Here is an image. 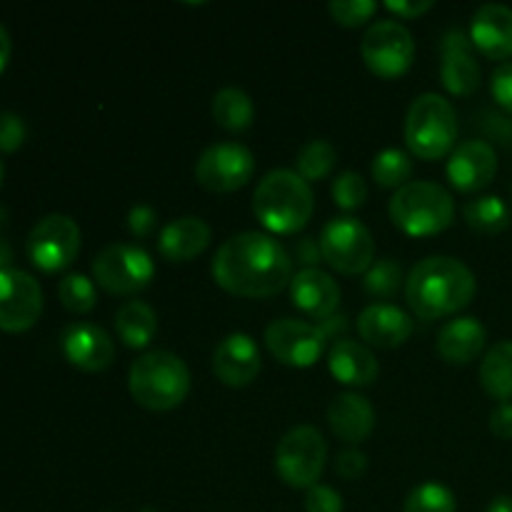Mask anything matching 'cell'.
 Instances as JSON below:
<instances>
[{
  "label": "cell",
  "instance_id": "cell-1",
  "mask_svg": "<svg viewBox=\"0 0 512 512\" xmlns=\"http://www.w3.org/2000/svg\"><path fill=\"white\" fill-rule=\"evenodd\" d=\"M210 270L225 293L265 300L288 288L293 280V258L273 235L245 230L220 245Z\"/></svg>",
  "mask_w": 512,
  "mask_h": 512
},
{
  "label": "cell",
  "instance_id": "cell-2",
  "mask_svg": "<svg viewBox=\"0 0 512 512\" xmlns=\"http://www.w3.org/2000/svg\"><path fill=\"white\" fill-rule=\"evenodd\" d=\"M478 290L473 270L458 258L433 255L405 278V300L420 320H440L468 308Z\"/></svg>",
  "mask_w": 512,
  "mask_h": 512
},
{
  "label": "cell",
  "instance_id": "cell-3",
  "mask_svg": "<svg viewBox=\"0 0 512 512\" xmlns=\"http://www.w3.org/2000/svg\"><path fill=\"white\" fill-rule=\"evenodd\" d=\"M315 198L310 183L295 170H273L258 183L253 195V213L265 230L275 235H293L313 218Z\"/></svg>",
  "mask_w": 512,
  "mask_h": 512
},
{
  "label": "cell",
  "instance_id": "cell-4",
  "mask_svg": "<svg viewBox=\"0 0 512 512\" xmlns=\"http://www.w3.org/2000/svg\"><path fill=\"white\" fill-rule=\"evenodd\" d=\"M130 398L150 413H168L183 405L190 393V370L170 350L140 355L128 373Z\"/></svg>",
  "mask_w": 512,
  "mask_h": 512
},
{
  "label": "cell",
  "instance_id": "cell-5",
  "mask_svg": "<svg viewBox=\"0 0 512 512\" xmlns=\"http://www.w3.org/2000/svg\"><path fill=\"white\" fill-rule=\"evenodd\" d=\"M390 220L413 238H430L448 230L455 220V200L443 185L415 180L395 190L390 200Z\"/></svg>",
  "mask_w": 512,
  "mask_h": 512
},
{
  "label": "cell",
  "instance_id": "cell-6",
  "mask_svg": "<svg viewBox=\"0 0 512 512\" xmlns=\"http://www.w3.org/2000/svg\"><path fill=\"white\" fill-rule=\"evenodd\" d=\"M458 113L438 93H423L405 115V145L420 160H440L455 150Z\"/></svg>",
  "mask_w": 512,
  "mask_h": 512
},
{
  "label": "cell",
  "instance_id": "cell-7",
  "mask_svg": "<svg viewBox=\"0 0 512 512\" xmlns=\"http://www.w3.org/2000/svg\"><path fill=\"white\" fill-rule=\"evenodd\" d=\"M328 460V443L313 425H298L275 448V473L288 488L310 490L318 485Z\"/></svg>",
  "mask_w": 512,
  "mask_h": 512
},
{
  "label": "cell",
  "instance_id": "cell-8",
  "mask_svg": "<svg viewBox=\"0 0 512 512\" xmlns=\"http://www.w3.org/2000/svg\"><path fill=\"white\" fill-rule=\"evenodd\" d=\"M155 263L140 245L115 243L93 260V280L110 295H138L153 283Z\"/></svg>",
  "mask_w": 512,
  "mask_h": 512
},
{
  "label": "cell",
  "instance_id": "cell-9",
  "mask_svg": "<svg viewBox=\"0 0 512 512\" xmlns=\"http://www.w3.org/2000/svg\"><path fill=\"white\" fill-rule=\"evenodd\" d=\"M360 55L375 78H403L415 60L413 33L398 20H378L365 30Z\"/></svg>",
  "mask_w": 512,
  "mask_h": 512
},
{
  "label": "cell",
  "instance_id": "cell-10",
  "mask_svg": "<svg viewBox=\"0 0 512 512\" xmlns=\"http://www.w3.org/2000/svg\"><path fill=\"white\" fill-rule=\"evenodd\" d=\"M320 248H323L325 263L340 275L368 273L375 263V240L370 230L360 220L333 218L320 233Z\"/></svg>",
  "mask_w": 512,
  "mask_h": 512
},
{
  "label": "cell",
  "instance_id": "cell-11",
  "mask_svg": "<svg viewBox=\"0 0 512 512\" xmlns=\"http://www.w3.org/2000/svg\"><path fill=\"white\" fill-rule=\"evenodd\" d=\"M30 263L43 273H58L73 265L80 253V228L70 215L50 213L30 228L28 243Z\"/></svg>",
  "mask_w": 512,
  "mask_h": 512
},
{
  "label": "cell",
  "instance_id": "cell-12",
  "mask_svg": "<svg viewBox=\"0 0 512 512\" xmlns=\"http://www.w3.org/2000/svg\"><path fill=\"white\" fill-rule=\"evenodd\" d=\"M255 173V158L240 143H215L195 163V180L208 193H235Z\"/></svg>",
  "mask_w": 512,
  "mask_h": 512
},
{
  "label": "cell",
  "instance_id": "cell-13",
  "mask_svg": "<svg viewBox=\"0 0 512 512\" xmlns=\"http://www.w3.org/2000/svg\"><path fill=\"white\" fill-rule=\"evenodd\" d=\"M265 345L288 368H313L323 358L328 338L308 320L278 318L265 328Z\"/></svg>",
  "mask_w": 512,
  "mask_h": 512
},
{
  "label": "cell",
  "instance_id": "cell-14",
  "mask_svg": "<svg viewBox=\"0 0 512 512\" xmlns=\"http://www.w3.org/2000/svg\"><path fill=\"white\" fill-rule=\"evenodd\" d=\"M43 315V288L30 273L18 268L0 270V330L25 333Z\"/></svg>",
  "mask_w": 512,
  "mask_h": 512
},
{
  "label": "cell",
  "instance_id": "cell-15",
  "mask_svg": "<svg viewBox=\"0 0 512 512\" xmlns=\"http://www.w3.org/2000/svg\"><path fill=\"white\" fill-rule=\"evenodd\" d=\"M445 173L460 193H480L498 175V153L485 140H465L450 153Z\"/></svg>",
  "mask_w": 512,
  "mask_h": 512
},
{
  "label": "cell",
  "instance_id": "cell-16",
  "mask_svg": "<svg viewBox=\"0 0 512 512\" xmlns=\"http://www.w3.org/2000/svg\"><path fill=\"white\" fill-rule=\"evenodd\" d=\"M60 350L65 360L83 373H100L115 360L113 338L95 323H70L60 335Z\"/></svg>",
  "mask_w": 512,
  "mask_h": 512
},
{
  "label": "cell",
  "instance_id": "cell-17",
  "mask_svg": "<svg viewBox=\"0 0 512 512\" xmlns=\"http://www.w3.org/2000/svg\"><path fill=\"white\" fill-rule=\"evenodd\" d=\"M480 65L475 60V45L463 30H448L443 38L440 83L450 95L468 98L480 88Z\"/></svg>",
  "mask_w": 512,
  "mask_h": 512
},
{
  "label": "cell",
  "instance_id": "cell-18",
  "mask_svg": "<svg viewBox=\"0 0 512 512\" xmlns=\"http://www.w3.org/2000/svg\"><path fill=\"white\" fill-rule=\"evenodd\" d=\"M263 368L260 348L253 335L233 333L215 348L213 373L228 388H248Z\"/></svg>",
  "mask_w": 512,
  "mask_h": 512
},
{
  "label": "cell",
  "instance_id": "cell-19",
  "mask_svg": "<svg viewBox=\"0 0 512 512\" xmlns=\"http://www.w3.org/2000/svg\"><path fill=\"white\" fill-rule=\"evenodd\" d=\"M358 335L365 345L373 348H400L413 335V318L398 305L373 303L360 313Z\"/></svg>",
  "mask_w": 512,
  "mask_h": 512
},
{
  "label": "cell",
  "instance_id": "cell-20",
  "mask_svg": "<svg viewBox=\"0 0 512 512\" xmlns=\"http://www.w3.org/2000/svg\"><path fill=\"white\" fill-rule=\"evenodd\" d=\"M290 300L300 313L313 320H325L338 313L340 285L325 270H298L290 280Z\"/></svg>",
  "mask_w": 512,
  "mask_h": 512
},
{
  "label": "cell",
  "instance_id": "cell-21",
  "mask_svg": "<svg viewBox=\"0 0 512 512\" xmlns=\"http://www.w3.org/2000/svg\"><path fill=\"white\" fill-rule=\"evenodd\" d=\"M470 40L485 58H512V8L488 3L475 10L473 23H470Z\"/></svg>",
  "mask_w": 512,
  "mask_h": 512
},
{
  "label": "cell",
  "instance_id": "cell-22",
  "mask_svg": "<svg viewBox=\"0 0 512 512\" xmlns=\"http://www.w3.org/2000/svg\"><path fill=\"white\" fill-rule=\"evenodd\" d=\"M328 370L338 383L350 385V388H368L380 375V365L373 350L360 340L350 338L330 345Z\"/></svg>",
  "mask_w": 512,
  "mask_h": 512
},
{
  "label": "cell",
  "instance_id": "cell-23",
  "mask_svg": "<svg viewBox=\"0 0 512 512\" xmlns=\"http://www.w3.org/2000/svg\"><path fill=\"white\" fill-rule=\"evenodd\" d=\"M488 343V330L478 318H455L440 328L435 350L448 365H470L483 355Z\"/></svg>",
  "mask_w": 512,
  "mask_h": 512
},
{
  "label": "cell",
  "instance_id": "cell-24",
  "mask_svg": "<svg viewBox=\"0 0 512 512\" xmlns=\"http://www.w3.org/2000/svg\"><path fill=\"white\" fill-rule=\"evenodd\" d=\"M328 425L343 443L360 445L375 430V408L360 393H340L328 408Z\"/></svg>",
  "mask_w": 512,
  "mask_h": 512
},
{
  "label": "cell",
  "instance_id": "cell-25",
  "mask_svg": "<svg viewBox=\"0 0 512 512\" xmlns=\"http://www.w3.org/2000/svg\"><path fill=\"white\" fill-rule=\"evenodd\" d=\"M210 235V225L203 218L185 215L160 230L158 250L170 263H190L208 250Z\"/></svg>",
  "mask_w": 512,
  "mask_h": 512
},
{
  "label": "cell",
  "instance_id": "cell-26",
  "mask_svg": "<svg viewBox=\"0 0 512 512\" xmlns=\"http://www.w3.org/2000/svg\"><path fill=\"white\" fill-rule=\"evenodd\" d=\"M115 330L123 345L133 350H143L158 335V313L143 300H128L115 313Z\"/></svg>",
  "mask_w": 512,
  "mask_h": 512
},
{
  "label": "cell",
  "instance_id": "cell-27",
  "mask_svg": "<svg viewBox=\"0 0 512 512\" xmlns=\"http://www.w3.org/2000/svg\"><path fill=\"white\" fill-rule=\"evenodd\" d=\"M480 385L498 403L512 400V340H500L480 363Z\"/></svg>",
  "mask_w": 512,
  "mask_h": 512
},
{
  "label": "cell",
  "instance_id": "cell-28",
  "mask_svg": "<svg viewBox=\"0 0 512 512\" xmlns=\"http://www.w3.org/2000/svg\"><path fill=\"white\" fill-rule=\"evenodd\" d=\"M213 118L228 133H243L253 125L255 105L240 88H223L213 98Z\"/></svg>",
  "mask_w": 512,
  "mask_h": 512
},
{
  "label": "cell",
  "instance_id": "cell-29",
  "mask_svg": "<svg viewBox=\"0 0 512 512\" xmlns=\"http://www.w3.org/2000/svg\"><path fill=\"white\" fill-rule=\"evenodd\" d=\"M463 218L468 228H473L475 233L498 235L510 228L512 215L503 198H498V195H480V198L465 203Z\"/></svg>",
  "mask_w": 512,
  "mask_h": 512
},
{
  "label": "cell",
  "instance_id": "cell-30",
  "mask_svg": "<svg viewBox=\"0 0 512 512\" xmlns=\"http://www.w3.org/2000/svg\"><path fill=\"white\" fill-rule=\"evenodd\" d=\"M335 160H338V150L333 148V143H328L323 138H315L300 148L298 158H295V173L305 183H318V180H325L333 173Z\"/></svg>",
  "mask_w": 512,
  "mask_h": 512
},
{
  "label": "cell",
  "instance_id": "cell-31",
  "mask_svg": "<svg viewBox=\"0 0 512 512\" xmlns=\"http://www.w3.org/2000/svg\"><path fill=\"white\" fill-rule=\"evenodd\" d=\"M410 175H413V160L405 150L385 148L375 155L373 180L380 188L400 190L403 185L410 183Z\"/></svg>",
  "mask_w": 512,
  "mask_h": 512
},
{
  "label": "cell",
  "instance_id": "cell-32",
  "mask_svg": "<svg viewBox=\"0 0 512 512\" xmlns=\"http://www.w3.org/2000/svg\"><path fill=\"white\" fill-rule=\"evenodd\" d=\"M363 285L365 293H368L370 298L390 300L405 285L403 268H400V263H395L393 258L375 260V263L370 265L368 273H365Z\"/></svg>",
  "mask_w": 512,
  "mask_h": 512
},
{
  "label": "cell",
  "instance_id": "cell-33",
  "mask_svg": "<svg viewBox=\"0 0 512 512\" xmlns=\"http://www.w3.org/2000/svg\"><path fill=\"white\" fill-rule=\"evenodd\" d=\"M58 298L65 310L75 315H85L95 308L98 303V293H95V283L83 273H70L60 280Z\"/></svg>",
  "mask_w": 512,
  "mask_h": 512
},
{
  "label": "cell",
  "instance_id": "cell-34",
  "mask_svg": "<svg viewBox=\"0 0 512 512\" xmlns=\"http://www.w3.org/2000/svg\"><path fill=\"white\" fill-rule=\"evenodd\" d=\"M458 503H455L453 490L445 488L443 483H423L418 488L410 490L405 498V512H455Z\"/></svg>",
  "mask_w": 512,
  "mask_h": 512
},
{
  "label": "cell",
  "instance_id": "cell-35",
  "mask_svg": "<svg viewBox=\"0 0 512 512\" xmlns=\"http://www.w3.org/2000/svg\"><path fill=\"white\" fill-rule=\"evenodd\" d=\"M333 200L340 210H358L360 205L368 200V185H365L363 175L345 170L333 180Z\"/></svg>",
  "mask_w": 512,
  "mask_h": 512
},
{
  "label": "cell",
  "instance_id": "cell-36",
  "mask_svg": "<svg viewBox=\"0 0 512 512\" xmlns=\"http://www.w3.org/2000/svg\"><path fill=\"white\" fill-rule=\"evenodd\" d=\"M375 10H378V3L373 0H333L328 5L330 18L343 28H360L373 18Z\"/></svg>",
  "mask_w": 512,
  "mask_h": 512
},
{
  "label": "cell",
  "instance_id": "cell-37",
  "mask_svg": "<svg viewBox=\"0 0 512 512\" xmlns=\"http://www.w3.org/2000/svg\"><path fill=\"white\" fill-rule=\"evenodd\" d=\"M305 512H343V495L330 485H313L305 490Z\"/></svg>",
  "mask_w": 512,
  "mask_h": 512
},
{
  "label": "cell",
  "instance_id": "cell-38",
  "mask_svg": "<svg viewBox=\"0 0 512 512\" xmlns=\"http://www.w3.org/2000/svg\"><path fill=\"white\" fill-rule=\"evenodd\" d=\"M25 135L28 130L18 113H8V110L0 113V150L3 153H15L25 143Z\"/></svg>",
  "mask_w": 512,
  "mask_h": 512
},
{
  "label": "cell",
  "instance_id": "cell-39",
  "mask_svg": "<svg viewBox=\"0 0 512 512\" xmlns=\"http://www.w3.org/2000/svg\"><path fill=\"white\" fill-rule=\"evenodd\" d=\"M333 468L340 478L348 480V483H353V480L363 478L365 470H368V455L358 448H345L338 453Z\"/></svg>",
  "mask_w": 512,
  "mask_h": 512
},
{
  "label": "cell",
  "instance_id": "cell-40",
  "mask_svg": "<svg viewBox=\"0 0 512 512\" xmlns=\"http://www.w3.org/2000/svg\"><path fill=\"white\" fill-rule=\"evenodd\" d=\"M158 228V213L150 205H133L128 213V230L135 238H150Z\"/></svg>",
  "mask_w": 512,
  "mask_h": 512
},
{
  "label": "cell",
  "instance_id": "cell-41",
  "mask_svg": "<svg viewBox=\"0 0 512 512\" xmlns=\"http://www.w3.org/2000/svg\"><path fill=\"white\" fill-rule=\"evenodd\" d=\"M490 93H493L495 103L503 110L512 113V60L500 65L493 73V80H490Z\"/></svg>",
  "mask_w": 512,
  "mask_h": 512
},
{
  "label": "cell",
  "instance_id": "cell-42",
  "mask_svg": "<svg viewBox=\"0 0 512 512\" xmlns=\"http://www.w3.org/2000/svg\"><path fill=\"white\" fill-rule=\"evenodd\" d=\"M293 258L298 260V265H303V270L320 268V263H325L323 248H320V238H310V235H305V238L295 240Z\"/></svg>",
  "mask_w": 512,
  "mask_h": 512
},
{
  "label": "cell",
  "instance_id": "cell-43",
  "mask_svg": "<svg viewBox=\"0 0 512 512\" xmlns=\"http://www.w3.org/2000/svg\"><path fill=\"white\" fill-rule=\"evenodd\" d=\"M490 433L498 440H512V403H498L490 413Z\"/></svg>",
  "mask_w": 512,
  "mask_h": 512
},
{
  "label": "cell",
  "instance_id": "cell-44",
  "mask_svg": "<svg viewBox=\"0 0 512 512\" xmlns=\"http://www.w3.org/2000/svg\"><path fill=\"white\" fill-rule=\"evenodd\" d=\"M385 8L390 10L393 15H398L400 20H415L420 18V15L428 13L430 8H433V3L430 0H420V3H405V0H390V3H385Z\"/></svg>",
  "mask_w": 512,
  "mask_h": 512
},
{
  "label": "cell",
  "instance_id": "cell-45",
  "mask_svg": "<svg viewBox=\"0 0 512 512\" xmlns=\"http://www.w3.org/2000/svg\"><path fill=\"white\" fill-rule=\"evenodd\" d=\"M318 325H320V330L325 333V338L335 340V343H338V340H343L345 330H348V315L335 313V315H330V318L320 320Z\"/></svg>",
  "mask_w": 512,
  "mask_h": 512
},
{
  "label": "cell",
  "instance_id": "cell-46",
  "mask_svg": "<svg viewBox=\"0 0 512 512\" xmlns=\"http://www.w3.org/2000/svg\"><path fill=\"white\" fill-rule=\"evenodd\" d=\"M8 60H10V35L8 30H5V25L0 23V73L5 70Z\"/></svg>",
  "mask_w": 512,
  "mask_h": 512
},
{
  "label": "cell",
  "instance_id": "cell-47",
  "mask_svg": "<svg viewBox=\"0 0 512 512\" xmlns=\"http://www.w3.org/2000/svg\"><path fill=\"white\" fill-rule=\"evenodd\" d=\"M488 512H512L510 495H498V498L488 505Z\"/></svg>",
  "mask_w": 512,
  "mask_h": 512
},
{
  "label": "cell",
  "instance_id": "cell-48",
  "mask_svg": "<svg viewBox=\"0 0 512 512\" xmlns=\"http://www.w3.org/2000/svg\"><path fill=\"white\" fill-rule=\"evenodd\" d=\"M10 260H13V248H10L8 240L0 235V270L10 268Z\"/></svg>",
  "mask_w": 512,
  "mask_h": 512
},
{
  "label": "cell",
  "instance_id": "cell-49",
  "mask_svg": "<svg viewBox=\"0 0 512 512\" xmlns=\"http://www.w3.org/2000/svg\"><path fill=\"white\" fill-rule=\"evenodd\" d=\"M5 223H8V210H5L3 205H0V230L5 228Z\"/></svg>",
  "mask_w": 512,
  "mask_h": 512
},
{
  "label": "cell",
  "instance_id": "cell-50",
  "mask_svg": "<svg viewBox=\"0 0 512 512\" xmlns=\"http://www.w3.org/2000/svg\"><path fill=\"white\" fill-rule=\"evenodd\" d=\"M3 178H5V165L3 160H0V185H3Z\"/></svg>",
  "mask_w": 512,
  "mask_h": 512
},
{
  "label": "cell",
  "instance_id": "cell-51",
  "mask_svg": "<svg viewBox=\"0 0 512 512\" xmlns=\"http://www.w3.org/2000/svg\"><path fill=\"white\" fill-rule=\"evenodd\" d=\"M143 512H153V510H143Z\"/></svg>",
  "mask_w": 512,
  "mask_h": 512
}]
</instances>
